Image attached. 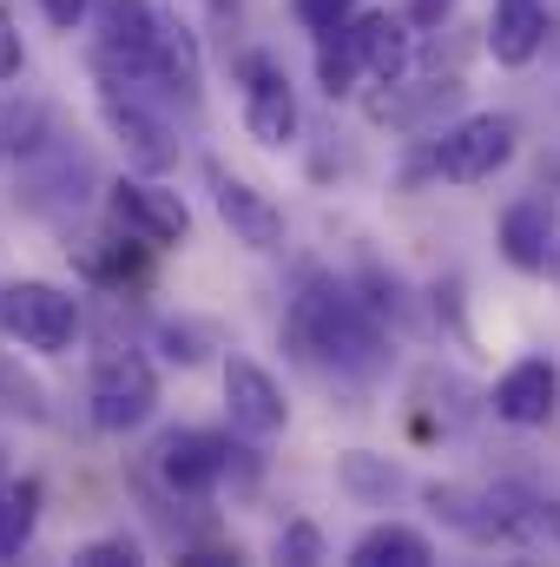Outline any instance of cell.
<instances>
[{
	"mask_svg": "<svg viewBox=\"0 0 560 567\" xmlns=\"http://www.w3.org/2000/svg\"><path fill=\"white\" fill-rule=\"evenodd\" d=\"M158 350L172 357V363H205V350H211V330L205 323H158Z\"/></svg>",
	"mask_w": 560,
	"mask_h": 567,
	"instance_id": "23",
	"label": "cell"
},
{
	"mask_svg": "<svg viewBox=\"0 0 560 567\" xmlns=\"http://www.w3.org/2000/svg\"><path fill=\"white\" fill-rule=\"evenodd\" d=\"M93 13H100L93 66H113V73H126V80H145V53H152L158 7H152V0H93Z\"/></svg>",
	"mask_w": 560,
	"mask_h": 567,
	"instance_id": "12",
	"label": "cell"
},
{
	"mask_svg": "<svg viewBox=\"0 0 560 567\" xmlns=\"http://www.w3.org/2000/svg\"><path fill=\"white\" fill-rule=\"evenodd\" d=\"M515 145H521V126L508 113H468V120H455V126L435 133L428 165L448 185H481V178H495L515 158Z\"/></svg>",
	"mask_w": 560,
	"mask_h": 567,
	"instance_id": "4",
	"label": "cell"
},
{
	"mask_svg": "<svg viewBox=\"0 0 560 567\" xmlns=\"http://www.w3.org/2000/svg\"><path fill=\"white\" fill-rule=\"evenodd\" d=\"M40 502H46V488H40L33 475L0 482V561H13V555L33 542V528H40Z\"/></svg>",
	"mask_w": 560,
	"mask_h": 567,
	"instance_id": "19",
	"label": "cell"
},
{
	"mask_svg": "<svg viewBox=\"0 0 560 567\" xmlns=\"http://www.w3.org/2000/svg\"><path fill=\"white\" fill-rule=\"evenodd\" d=\"M428 561H435V548H428V535L409 528V522H376L350 548V567H428Z\"/></svg>",
	"mask_w": 560,
	"mask_h": 567,
	"instance_id": "18",
	"label": "cell"
},
{
	"mask_svg": "<svg viewBox=\"0 0 560 567\" xmlns=\"http://www.w3.org/2000/svg\"><path fill=\"white\" fill-rule=\"evenodd\" d=\"M350 33H356L363 73H370L376 86H403V80H409V66H416V33H409V20H403V13L370 7V13H356V20H350Z\"/></svg>",
	"mask_w": 560,
	"mask_h": 567,
	"instance_id": "13",
	"label": "cell"
},
{
	"mask_svg": "<svg viewBox=\"0 0 560 567\" xmlns=\"http://www.w3.org/2000/svg\"><path fill=\"white\" fill-rule=\"evenodd\" d=\"M211 13H218V20H231V13H238V0H211Z\"/></svg>",
	"mask_w": 560,
	"mask_h": 567,
	"instance_id": "31",
	"label": "cell"
},
{
	"mask_svg": "<svg viewBox=\"0 0 560 567\" xmlns=\"http://www.w3.org/2000/svg\"><path fill=\"white\" fill-rule=\"evenodd\" d=\"M205 178H211V205H218L225 231H231L238 245H251V251H278V245H283V212H278V205H271L251 178L225 172L218 158L205 165Z\"/></svg>",
	"mask_w": 560,
	"mask_h": 567,
	"instance_id": "11",
	"label": "cell"
},
{
	"mask_svg": "<svg viewBox=\"0 0 560 567\" xmlns=\"http://www.w3.org/2000/svg\"><path fill=\"white\" fill-rule=\"evenodd\" d=\"M152 410H158V370L145 363L139 350H106L100 370H93V383H86V416H93V429L126 435Z\"/></svg>",
	"mask_w": 560,
	"mask_h": 567,
	"instance_id": "5",
	"label": "cell"
},
{
	"mask_svg": "<svg viewBox=\"0 0 560 567\" xmlns=\"http://www.w3.org/2000/svg\"><path fill=\"white\" fill-rule=\"evenodd\" d=\"M238 462V442L218 429H165L152 449V468L165 475L172 495H211Z\"/></svg>",
	"mask_w": 560,
	"mask_h": 567,
	"instance_id": "6",
	"label": "cell"
},
{
	"mask_svg": "<svg viewBox=\"0 0 560 567\" xmlns=\"http://www.w3.org/2000/svg\"><path fill=\"white\" fill-rule=\"evenodd\" d=\"M133 245H139V238H126V231H120V238H86V245H80V271L100 278V284H126L139 271V251H133Z\"/></svg>",
	"mask_w": 560,
	"mask_h": 567,
	"instance_id": "22",
	"label": "cell"
},
{
	"mask_svg": "<svg viewBox=\"0 0 560 567\" xmlns=\"http://www.w3.org/2000/svg\"><path fill=\"white\" fill-rule=\"evenodd\" d=\"M238 86H245V133H251V140L271 145V152L297 140L303 113H297V86H290L283 60H271V53H245Z\"/></svg>",
	"mask_w": 560,
	"mask_h": 567,
	"instance_id": "8",
	"label": "cell"
},
{
	"mask_svg": "<svg viewBox=\"0 0 560 567\" xmlns=\"http://www.w3.org/2000/svg\"><path fill=\"white\" fill-rule=\"evenodd\" d=\"M422 502H428V515H435V522H448L455 535H468V542H481V548H508L495 488H468V482H428V488H422Z\"/></svg>",
	"mask_w": 560,
	"mask_h": 567,
	"instance_id": "15",
	"label": "cell"
},
{
	"mask_svg": "<svg viewBox=\"0 0 560 567\" xmlns=\"http://www.w3.org/2000/svg\"><path fill=\"white\" fill-rule=\"evenodd\" d=\"M0 468H7V455H0Z\"/></svg>",
	"mask_w": 560,
	"mask_h": 567,
	"instance_id": "32",
	"label": "cell"
},
{
	"mask_svg": "<svg viewBox=\"0 0 560 567\" xmlns=\"http://www.w3.org/2000/svg\"><path fill=\"white\" fill-rule=\"evenodd\" d=\"M80 323H86V310H80L73 290H60V284H46V278L0 284V330H7V343L60 357V350L80 343Z\"/></svg>",
	"mask_w": 560,
	"mask_h": 567,
	"instance_id": "2",
	"label": "cell"
},
{
	"mask_svg": "<svg viewBox=\"0 0 560 567\" xmlns=\"http://www.w3.org/2000/svg\"><path fill=\"white\" fill-rule=\"evenodd\" d=\"M317 80H323L330 100H350V93H356V80H363V53H356L350 20L330 27V33H317Z\"/></svg>",
	"mask_w": 560,
	"mask_h": 567,
	"instance_id": "20",
	"label": "cell"
},
{
	"mask_svg": "<svg viewBox=\"0 0 560 567\" xmlns=\"http://www.w3.org/2000/svg\"><path fill=\"white\" fill-rule=\"evenodd\" d=\"M356 13V0H297V20L310 27V33H330V27H343Z\"/></svg>",
	"mask_w": 560,
	"mask_h": 567,
	"instance_id": "27",
	"label": "cell"
},
{
	"mask_svg": "<svg viewBox=\"0 0 560 567\" xmlns=\"http://www.w3.org/2000/svg\"><path fill=\"white\" fill-rule=\"evenodd\" d=\"M0 396H7V410H20V416H33V423L46 416V390H40L27 370H13L7 357H0Z\"/></svg>",
	"mask_w": 560,
	"mask_h": 567,
	"instance_id": "24",
	"label": "cell"
},
{
	"mask_svg": "<svg viewBox=\"0 0 560 567\" xmlns=\"http://www.w3.org/2000/svg\"><path fill=\"white\" fill-rule=\"evenodd\" d=\"M106 218H113V231L139 238L145 251H158V245H185V231H191L185 198L165 192V185H152V172H145V178H120V185L106 192Z\"/></svg>",
	"mask_w": 560,
	"mask_h": 567,
	"instance_id": "7",
	"label": "cell"
},
{
	"mask_svg": "<svg viewBox=\"0 0 560 567\" xmlns=\"http://www.w3.org/2000/svg\"><path fill=\"white\" fill-rule=\"evenodd\" d=\"M145 86L178 100V106H198L205 100V53H198V33L158 7V27H152V53H145Z\"/></svg>",
	"mask_w": 560,
	"mask_h": 567,
	"instance_id": "9",
	"label": "cell"
},
{
	"mask_svg": "<svg viewBox=\"0 0 560 567\" xmlns=\"http://www.w3.org/2000/svg\"><path fill=\"white\" fill-rule=\"evenodd\" d=\"M40 13H46L53 27H80V20L93 13V0H40Z\"/></svg>",
	"mask_w": 560,
	"mask_h": 567,
	"instance_id": "29",
	"label": "cell"
},
{
	"mask_svg": "<svg viewBox=\"0 0 560 567\" xmlns=\"http://www.w3.org/2000/svg\"><path fill=\"white\" fill-rule=\"evenodd\" d=\"M20 66H27V47H20V27H13V13L0 7V86H7V80H20Z\"/></svg>",
	"mask_w": 560,
	"mask_h": 567,
	"instance_id": "28",
	"label": "cell"
},
{
	"mask_svg": "<svg viewBox=\"0 0 560 567\" xmlns=\"http://www.w3.org/2000/svg\"><path fill=\"white\" fill-rule=\"evenodd\" d=\"M93 80H100V120H106V133L120 140L126 152V165L133 172H172L178 165V140H172V126L145 106V80H126V73H113V66H93Z\"/></svg>",
	"mask_w": 560,
	"mask_h": 567,
	"instance_id": "3",
	"label": "cell"
},
{
	"mask_svg": "<svg viewBox=\"0 0 560 567\" xmlns=\"http://www.w3.org/2000/svg\"><path fill=\"white\" fill-rule=\"evenodd\" d=\"M73 561L80 567H133L139 561V542H133V535H100V542L73 548Z\"/></svg>",
	"mask_w": 560,
	"mask_h": 567,
	"instance_id": "25",
	"label": "cell"
},
{
	"mask_svg": "<svg viewBox=\"0 0 560 567\" xmlns=\"http://www.w3.org/2000/svg\"><path fill=\"white\" fill-rule=\"evenodd\" d=\"M548 251H554V212L541 198H521L501 212V258L515 271H548Z\"/></svg>",
	"mask_w": 560,
	"mask_h": 567,
	"instance_id": "17",
	"label": "cell"
},
{
	"mask_svg": "<svg viewBox=\"0 0 560 567\" xmlns=\"http://www.w3.org/2000/svg\"><path fill=\"white\" fill-rule=\"evenodd\" d=\"M541 47H548V7L541 0H495V13H488L495 66H535Z\"/></svg>",
	"mask_w": 560,
	"mask_h": 567,
	"instance_id": "16",
	"label": "cell"
},
{
	"mask_svg": "<svg viewBox=\"0 0 560 567\" xmlns=\"http://www.w3.org/2000/svg\"><path fill=\"white\" fill-rule=\"evenodd\" d=\"M448 7H455V0H416L409 20H416V27H435V20H448Z\"/></svg>",
	"mask_w": 560,
	"mask_h": 567,
	"instance_id": "30",
	"label": "cell"
},
{
	"mask_svg": "<svg viewBox=\"0 0 560 567\" xmlns=\"http://www.w3.org/2000/svg\"><path fill=\"white\" fill-rule=\"evenodd\" d=\"M225 416H231V429H238L245 442H271V435H283V423H290V403H283L278 377H271L265 363L231 357V363H225Z\"/></svg>",
	"mask_w": 560,
	"mask_h": 567,
	"instance_id": "10",
	"label": "cell"
},
{
	"mask_svg": "<svg viewBox=\"0 0 560 567\" xmlns=\"http://www.w3.org/2000/svg\"><path fill=\"white\" fill-rule=\"evenodd\" d=\"M560 410V370L548 363V357H521L501 383H495V416L515 429H541L554 423Z\"/></svg>",
	"mask_w": 560,
	"mask_h": 567,
	"instance_id": "14",
	"label": "cell"
},
{
	"mask_svg": "<svg viewBox=\"0 0 560 567\" xmlns=\"http://www.w3.org/2000/svg\"><path fill=\"white\" fill-rule=\"evenodd\" d=\"M283 343H290V357L303 370L343 377V383H363V377H376L390 363L376 310L336 278H303V290L283 310Z\"/></svg>",
	"mask_w": 560,
	"mask_h": 567,
	"instance_id": "1",
	"label": "cell"
},
{
	"mask_svg": "<svg viewBox=\"0 0 560 567\" xmlns=\"http://www.w3.org/2000/svg\"><path fill=\"white\" fill-rule=\"evenodd\" d=\"M336 482H343V488H350L356 502H390L403 475H396V468H390L383 455H370V449H350V455L336 462Z\"/></svg>",
	"mask_w": 560,
	"mask_h": 567,
	"instance_id": "21",
	"label": "cell"
},
{
	"mask_svg": "<svg viewBox=\"0 0 560 567\" xmlns=\"http://www.w3.org/2000/svg\"><path fill=\"white\" fill-rule=\"evenodd\" d=\"M278 561H297V567L323 561V535H317L310 522H290V528L278 535Z\"/></svg>",
	"mask_w": 560,
	"mask_h": 567,
	"instance_id": "26",
	"label": "cell"
}]
</instances>
